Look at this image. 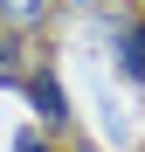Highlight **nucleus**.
Returning <instances> with one entry per match:
<instances>
[{
  "label": "nucleus",
  "mask_w": 145,
  "mask_h": 152,
  "mask_svg": "<svg viewBox=\"0 0 145 152\" xmlns=\"http://www.w3.org/2000/svg\"><path fill=\"white\" fill-rule=\"evenodd\" d=\"M111 48H117V69H125V83L145 90V14H125L111 28Z\"/></svg>",
  "instance_id": "2"
},
{
  "label": "nucleus",
  "mask_w": 145,
  "mask_h": 152,
  "mask_svg": "<svg viewBox=\"0 0 145 152\" xmlns=\"http://www.w3.org/2000/svg\"><path fill=\"white\" fill-rule=\"evenodd\" d=\"M21 90H28V104L42 111L48 132H62V124H69V97H62V83H55V69H28V76H21Z\"/></svg>",
  "instance_id": "1"
},
{
  "label": "nucleus",
  "mask_w": 145,
  "mask_h": 152,
  "mask_svg": "<svg viewBox=\"0 0 145 152\" xmlns=\"http://www.w3.org/2000/svg\"><path fill=\"white\" fill-rule=\"evenodd\" d=\"M21 76H28V62H21V48L0 35V83H21Z\"/></svg>",
  "instance_id": "4"
},
{
  "label": "nucleus",
  "mask_w": 145,
  "mask_h": 152,
  "mask_svg": "<svg viewBox=\"0 0 145 152\" xmlns=\"http://www.w3.org/2000/svg\"><path fill=\"white\" fill-rule=\"evenodd\" d=\"M14 152H48V138H42V132H21V138H14Z\"/></svg>",
  "instance_id": "5"
},
{
  "label": "nucleus",
  "mask_w": 145,
  "mask_h": 152,
  "mask_svg": "<svg viewBox=\"0 0 145 152\" xmlns=\"http://www.w3.org/2000/svg\"><path fill=\"white\" fill-rule=\"evenodd\" d=\"M69 7H97V0H69Z\"/></svg>",
  "instance_id": "6"
},
{
  "label": "nucleus",
  "mask_w": 145,
  "mask_h": 152,
  "mask_svg": "<svg viewBox=\"0 0 145 152\" xmlns=\"http://www.w3.org/2000/svg\"><path fill=\"white\" fill-rule=\"evenodd\" d=\"M76 152H97V145H76Z\"/></svg>",
  "instance_id": "7"
},
{
  "label": "nucleus",
  "mask_w": 145,
  "mask_h": 152,
  "mask_svg": "<svg viewBox=\"0 0 145 152\" xmlns=\"http://www.w3.org/2000/svg\"><path fill=\"white\" fill-rule=\"evenodd\" d=\"M42 14H48V0H0V21L7 28H35Z\"/></svg>",
  "instance_id": "3"
}]
</instances>
